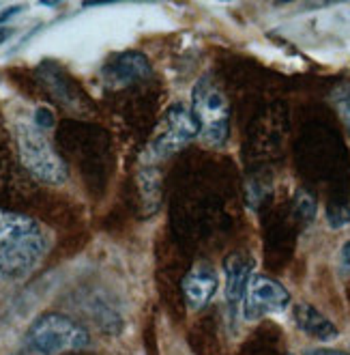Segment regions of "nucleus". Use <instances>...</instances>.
<instances>
[{
    "label": "nucleus",
    "mask_w": 350,
    "mask_h": 355,
    "mask_svg": "<svg viewBox=\"0 0 350 355\" xmlns=\"http://www.w3.org/2000/svg\"><path fill=\"white\" fill-rule=\"evenodd\" d=\"M48 250L41 226L22 214L0 209V280H22Z\"/></svg>",
    "instance_id": "f257e3e1"
},
{
    "label": "nucleus",
    "mask_w": 350,
    "mask_h": 355,
    "mask_svg": "<svg viewBox=\"0 0 350 355\" xmlns=\"http://www.w3.org/2000/svg\"><path fill=\"white\" fill-rule=\"evenodd\" d=\"M89 331L63 312H44L30 323L26 331V345L37 355L82 351L89 347Z\"/></svg>",
    "instance_id": "f03ea898"
},
{
    "label": "nucleus",
    "mask_w": 350,
    "mask_h": 355,
    "mask_svg": "<svg viewBox=\"0 0 350 355\" xmlns=\"http://www.w3.org/2000/svg\"><path fill=\"white\" fill-rule=\"evenodd\" d=\"M15 136L19 159L33 177L50 185H60L67 181V164L56 153L44 130L37 128L35 123H19Z\"/></svg>",
    "instance_id": "7ed1b4c3"
},
{
    "label": "nucleus",
    "mask_w": 350,
    "mask_h": 355,
    "mask_svg": "<svg viewBox=\"0 0 350 355\" xmlns=\"http://www.w3.org/2000/svg\"><path fill=\"white\" fill-rule=\"evenodd\" d=\"M192 114L198 123L200 136L207 144L221 147L230 134V108L225 97L211 87L207 80H202L194 89V106Z\"/></svg>",
    "instance_id": "20e7f679"
},
{
    "label": "nucleus",
    "mask_w": 350,
    "mask_h": 355,
    "mask_svg": "<svg viewBox=\"0 0 350 355\" xmlns=\"http://www.w3.org/2000/svg\"><path fill=\"white\" fill-rule=\"evenodd\" d=\"M198 134L200 130H198V123L192 110L183 106H170L157 125L153 142H151V151L157 157L174 155L183 147H187Z\"/></svg>",
    "instance_id": "39448f33"
},
{
    "label": "nucleus",
    "mask_w": 350,
    "mask_h": 355,
    "mask_svg": "<svg viewBox=\"0 0 350 355\" xmlns=\"http://www.w3.org/2000/svg\"><path fill=\"white\" fill-rule=\"evenodd\" d=\"M291 306V293L288 288L277 282L271 276H254L247 286V293L243 300V310H245V319L256 321L266 315H275Z\"/></svg>",
    "instance_id": "423d86ee"
},
{
    "label": "nucleus",
    "mask_w": 350,
    "mask_h": 355,
    "mask_svg": "<svg viewBox=\"0 0 350 355\" xmlns=\"http://www.w3.org/2000/svg\"><path fill=\"white\" fill-rule=\"evenodd\" d=\"M151 73V60L142 52L127 50L114 54L104 67V78L110 87H127Z\"/></svg>",
    "instance_id": "0eeeda50"
},
{
    "label": "nucleus",
    "mask_w": 350,
    "mask_h": 355,
    "mask_svg": "<svg viewBox=\"0 0 350 355\" xmlns=\"http://www.w3.org/2000/svg\"><path fill=\"white\" fill-rule=\"evenodd\" d=\"M217 284H219V280H217V274L213 267L196 265L194 269H190L187 274H185V278L181 282L183 302L192 310H200L213 300V295L217 293Z\"/></svg>",
    "instance_id": "6e6552de"
},
{
    "label": "nucleus",
    "mask_w": 350,
    "mask_h": 355,
    "mask_svg": "<svg viewBox=\"0 0 350 355\" xmlns=\"http://www.w3.org/2000/svg\"><path fill=\"white\" fill-rule=\"evenodd\" d=\"M254 269V259L241 254V252H232L225 257L223 261V274H225V300H228L230 308L237 310L247 293V286H250Z\"/></svg>",
    "instance_id": "1a4fd4ad"
},
{
    "label": "nucleus",
    "mask_w": 350,
    "mask_h": 355,
    "mask_svg": "<svg viewBox=\"0 0 350 355\" xmlns=\"http://www.w3.org/2000/svg\"><path fill=\"white\" fill-rule=\"evenodd\" d=\"M295 323L301 331L316 340H331L338 336V327L331 319H326L322 312L312 304H297L295 306Z\"/></svg>",
    "instance_id": "9d476101"
},
{
    "label": "nucleus",
    "mask_w": 350,
    "mask_h": 355,
    "mask_svg": "<svg viewBox=\"0 0 350 355\" xmlns=\"http://www.w3.org/2000/svg\"><path fill=\"white\" fill-rule=\"evenodd\" d=\"M192 345L198 355H219L211 323H198V327L192 334Z\"/></svg>",
    "instance_id": "9b49d317"
},
{
    "label": "nucleus",
    "mask_w": 350,
    "mask_h": 355,
    "mask_svg": "<svg viewBox=\"0 0 350 355\" xmlns=\"http://www.w3.org/2000/svg\"><path fill=\"white\" fill-rule=\"evenodd\" d=\"M335 103H338L340 114L344 116V123L348 125V130H350V87L342 89V91L335 95Z\"/></svg>",
    "instance_id": "f8f14e48"
},
{
    "label": "nucleus",
    "mask_w": 350,
    "mask_h": 355,
    "mask_svg": "<svg viewBox=\"0 0 350 355\" xmlns=\"http://www.w3.org/2000/svg\"><path fill=\"white\" fill-rule=\"evenodd\" d=\"M37 128H41V130H44V128H52V125H54V114L48 110V108H39L37 110Z\"/></svg>",
    "instance_id": "ddd939ff"
},
{
    "label": "nucleus",
    "mask_w": 350,
    "mask_h": 355,
    "mask_svg": "<svg viewBox=\"0 0 350 355\" xmlns=\"http://www.w3.org/2000/svg\"><path fill=\"white\" fill-rule=\"evenodd\" d=\"M301 355H348V353L338 351V349H307Z\"/></svg>",
    "instance_id": "4468645a"
},
{
    "label": "nucleus",
    "mask_w": 350,
    "mask_h": 355,
    "mask_svg": "<svg viewBox=\"0 0 350 355\" xmlns=\"http://www.w3.org/2000/svg\"><path fill=\"white\" fill-rule=\"evenodd\" d=\"M19 11H22V7H9L7 11H3V13H0V24H5V22H9V19L15 15V13H19Z\"/></svg>",
    "instance_id": "2eb2a0df"
},
{
    "label": "nucleus",
    "mask_w": 350,
    "mask_h": 355,
    "mask_svg": "<svg viewBox=\"0 0 350 355\" xmlns=\"http://www.w3.org/2000/svg\"><path fill=\"white\" fill-rule=\"evenodd\" d=\"M342 261H344L346 267H350V241L342 248Z\"/></svg>",
    "instance_id": "dca6fc26"
},
{
    "label": "nucleus",
    "mask_w": 350,
    "mask_h": 355,
    "mask_svg": "<svg viewBox=\"0 0 350 355\" xmlns=\"http://www.w3.org/2000/svg\"><path fill=\"white\" fill-rule=\"evenodd\" d=\"M11 33H13L11 28H0V46H3L5 41H7V39L11 37Z\"/></svg>",
    "instance_id": "f3484780"
}]
</instances>
